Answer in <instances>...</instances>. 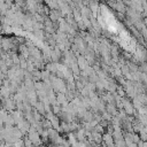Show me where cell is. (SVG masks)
I'll list each match as a JSON object with an SVG mask.
<instances>
[{"instance_id":"6da1fadb","label":"cell","mask_w":147,"mask_h":147,"mask_svg":"<svg viewBox=\"0 0 147 147\" xmlns=\"http://www.w3.org/2000/svg\"><path fill=\"white\" fill-rule=\"evenodd\" d=\"M102 145H106V146H114L115 145V140H114V137L111 133H103V141H102Z\"/></svg>"},{"instance_id":"7a4b0ae2","label":"cell","mask_w":147,"mask_h":147,"mask_svg":"<svg viewBox=\"0 0 147 147\" xmlns=\"http://www.w3.org/2000/svg\"><path fill=\"white\" fill-rule=\"evenodd\" d=\"M56 99H57L59 105H61V106H67L69 103V100H68L65 93H62V92L56 93Z\"/></svg>"},{"instance_id":"3957f363","label":"cell","mask_w":147,"mask_h":147,"mask_svg":"<svg viewBox=\"0 0 147 147\" xmlns=\"http://www.w3.org/2000/svg\"><path fill=\"white\" fill-rule=\"evenodd\" d=\"M46 69L49 70L52 74H56L57 72V62H54V61H49L48 63H46Z\"/></svg>"},{"instance_id":"277c9868","label":"cell","mask_w":147,"mask_h":147,"mask_svg":"<svg viewBox=\"0 0 147 147\" xmlns=\"http://www.w3.org/2000/svg\"><path fill=\"white\" fill-rule=\"evenodd\" d=\"M80 13L85 17H92V10L90 9L88 6H84L83 8H80Z\"/></svg>"},{"instance_id":"5b68a950","label":"cell","mask_w":147,"mask_h":147,"mask_svg":"<svg viewBox=\"0 0 147 147\" xmlns=\"http://www.w3.org/2000/svg\"><path fill=\"white\" fill-rule=\"evenodd\" d=\"M68 140L71 142V145H77V136H76V133H72V131L71 132H69L68 133Z\"/></svg>"},{"instance_id":"8992f818","label":"cell","mask_w":147,"mask_h":147,"mask_svg":"<svg viewBox=\"0 0 147 147\" xmlns=\"http://www.w3.org/2000/svg\"><path fill=\"white\" fill-rule=\"evenodd\" d=\"M32 79H33L34 82L40 80V79H41V70L36 69L34 71H32Z\"/></svg>"},{"instance_id":"52a82bcc","label":"cell","mask_w":147,"mask_h":147,"mask_svg":"<svg viewBox=\"0 0 147 147\" xmlns=\"http://www.w3.org/2000/svg\"><path fill=\"white\" fill-rule=\"evenodd\" d=\"M51 71L49 70H47V69H44V70H41V80H46V79H49V77H51Z\"/></svg>"},{"instance_id":"ba28073f","label":"cell","mask_w":147,"mask_h":147,"mask_svg":"<svg viewBox=\"0 0 147 147\" xmlns=\"http://www.w3.org/2000/svg\"><path fill=\"white\" fill-rule=\"evenodd\" d=\"M132 103H133V106H134V108H136V109L140 108V107L144 105V103L140 101V99H139L138 96H134V98L132 99Z\"/></svg>"},{"instance_id":"9c48e42d","label":"cell","mask_w":147,"mask_h":147,"mask_svg":"<svg viewBox=\"0 0 147 147\" xmlns=\"http://www.w3.org/2000/svg\"><path fill=\"white\" fill-rule=\"evenodd\" d=\"M105 126L101 124V123H99V124H96L95 126H94V131H96V132H100V133H103V131H105Z\"/></svg>"},{"instance_id":"30bf717a","label":"cell","mask_w":147,"mask_h":147,"mask_svg":"<svg viewBox=\"0 0 147 147\" xmlns=\"http://www.w3.org/2000/svg\"><path fill=\"white\" fill-rule=\"evenodd\" d=\"M34 88H36V90L45 88V87H44V82H42V80H37V82H34Z\"/></svg>"},{"instance_id":"8fae6325","label":"cell","mask_w":147,"mask_h":147,"mask_svg":"<svg viewBox=\"0 0 147 147\" xmlns=\"http://www.w3.org/2000/svg\"><path fill=\"white\" fill-rule=\"evenodd\" d=\"M22 146H25V145H24V139H23V138L16 140V141L14 142V147H22Z\"/></svg>"},{"instance_id":"7c38bea8","label":"cell","mask_w":147,"mask_h":147,"mask_svg":"<svg viewBox=\"0 0 147 147\" xmlns=\"http://www.w3.org/2000/svg\"><path fill=\"white\" fill-rule=\"evenodd\" d=\"M115 145L116 146H126V142L124 139H121V140H115Z\"/></svg>"},{"instance_id":"4fadbf2b","label":"cell","mask_w":147,"mask_h":147,"mask_svg":"<svg viewBox=\"0 0 147 147\" xmlns=\"http://www.w3.org/2000/svg\"><path fill=\"white\" fill-rule=\"evenodd\" d=\"M139 134H140L141 140H147V132H145V131H140Z\"/></svg>"},{"instance_id":"5bb4252c","label":"cell","mask_w":147,"mask_h":147,"mask_svg":"<svg viewBox=\"0 0 147 147\" xmlns=\"http://www.w3.org/2000/svg\"><path fill=\"white\" fill-rule=\"evenodd\" d=\"M72 1H74V2L76 3V5H78V3H79V2L82 1V0H72Z\"/></svg>"},{"instance_id":"9a60e30c","label":"cell","mask_w":147,"mask_h":147,"mask_svg":"<svg viewBox=\"0 0 147 147\" xmlns=\"http://www.w3.org/2000/svg\"><path fill=\"white\" fill-rule=\"evenodd\" d=\"M67 1H68V0H67Z\"/></svg>"}]
</instances>
